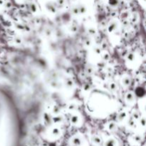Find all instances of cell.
Returning a JSON list of instances; mask_svg holds the SVG:
<instances>
[{"label":"cell","instance_id":"obj_1","mask_svg":"<svg viewBox=\"0 0 146 146\" xmlns=\"http://www.w3.org/2000/svg\"><path fill=\"white\" fill-rule=\"evenodd\" d=\"M69 146H88L85 139L79 135L71 137L69 141Z\"/></svg>","mask_w":146,"mask_h":146},{"label":"cell","instance_id":"obj_2","mask_svg":"<svg viewBox=\"0 0 146 146\" xmlns=\"http://www.w3.org/2000/svg\"><path fill=\"white\" fill-rule=\"evenodd\" d=\"M60 135H61V131L57 127H53V128H50V131L47 133V136L50 141H54L56 139H58Z\"/></svg>","mask_w":146,"mask_h":146},{"label":"cell","instance_id":"obj_3","mask_svg":"<svg viewBox=\"0 0 146 146\" xmlns=\"http://www.w3.org/2000/svg\"><path fill=\"white\" fill-rule=\"evenodd\" d=\"M118 141L113 137H109L104 142V146H118Z\"/></svg>","mask_w":146,"mask_h":146},{"label":"cell","instance_id":"obj_4","mask_svg":"<svg viewBox=\"0 0 146 146\" xmlns=\"http://www.w3.org/2000/svg\"><path fill=\"white\" fill-rule=\"evenodd\" d=\"M70 121H71V124H73L74 125H78L79 124L80 121H81V118L78 115H71V118H70Z\"/></svg>","mask_w":146,"mask_h":146},{"label":"cell","instance_id":"obj_5","mask_svg":"<svg viewBox=\"0 0 146 146\" xmlns=\"http://www.w3.org/2000/svg\"><path fill=\"white\" fill-rule=\"evenodd\" d=\"M116 27H117V23L115 22V21H113V22H111V24L108 25V31H109L110 32H113L114 30L116 29L117 28Z\"/></svg>","mask_w":146,"mask_h":146},{"label":"cell","instance_id":"obj_6","mask_svg":"<svg viewBox=\"0 0 146 146\" xmlns=\"http://www.w3.org/2000/svg\"><path fill=\"white\" fill-rule=\"evenodd\" d=\"M126 101L127 102H129V103H132L133 102V99H134V95L133 94H131V93H129L128 92V94H126Z\"/></svg>","mask_w":146,"mask_h":146},{"label":"cell","instance_id":"obj_7","mask_svg":"<svg viewBox=\"0 0 146 146\" xmlns=\"http://www.w3.org/2000/svg\"><path fill=\"white\" fill-rule=\"evenodd\" d=\"M93 142H94V143L96 144V145H99L101 143V139H100L99 137L97 136V135L94 137V138H93Z\"/></svg>","mask_w":146,"mask_h":146},{"label":"cell","instance_id":"obj_8","mask_svg":"<svg viewBox=\"0 0 146 146\" xmlns=\"http://www.w3.org/2000/svg\"><path fill=\"white\" fill-rule=\"evenodd\" d=\"M116 129V124L115 123H110L108 124V130L110 131H115Z\"/></svg>","mask_w":146,"mask_h":146},{"label":"cell","instance_id":"obj_9","mask_svg":"<svg viewBox=\"0 0 146 146\" xmlns=\"http://www.w3.org/2000/svg\"><path fill=\"white\" fill-rule=\"evenodd\" d=\"M47 7H48V9L50 10V11H51V12H55L56 11V8L55 7H54V4H49L47 5Z\"/></svg>","mask_w":146,"mask_h":146},{"label":"cell","instance_id":"obj_10","mask_svg":"<svg viewBox=\"0 0 146 146\" xmlns=\"http://www.w3.org/2000/svg\"><path fill=\"white\" fill-rule=\"evenodd\" d=\"M30 9H31V11H33V12H36V5L35 4H31V5H30Z\"/></svg>","mask_w":146,"mask_h":146},{"label":"cell","instance_id":"obj_11","mask_svg":"<svg viewBox=\"0 0 146 146\" xmlns=\"http://www.w3.org/2000/svg\"><path fill=\"white\" fill-rule=\"evenodd\" d=\"M57 3H58L59 5L64 6L65 4V0H57Z\"/></svg>","mask_w":146,"mask_h":146}]
</instances>
